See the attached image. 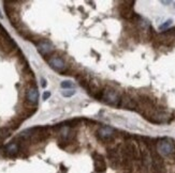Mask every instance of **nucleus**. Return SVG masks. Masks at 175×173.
<instances>
[{
	"instance_id": "nucleus-10",
	"label": "nucleus",
	"mask_w": 175,
	"mask_h": 173,
	"mask_svg": "<svg viewBox=\"0 0 175 173\" xmlns=\"http://www.w3.org/2000/svg\"><path fill=\"white\" fill-rule=\"evenodd\" d=\"M38 99H39L38 89H37L35 85H31L27 90V92H26V99H27L28 104L35 106L38 103Z\"/></svg>"
},
{
	"instance_id": "nucleus-11",
	"label": "nucleus",
	"mask_w": 175,
	"mask_h": 173,
	"mask_svg": "<svg viewBox=\"0 0 175 173\" xmlns=\"http://www.w3.org/2000/svg\"><path fill=\"white\" fill-rule=\"evenodd\" d=\"M18 151H19V145L17 143H15V142L9 143L4 147V152L9 156H15L18 153Z\"/></svg>"
},
{
	"instance_id": "nucleus-9",
	"label": "nucleus",
	"mask_w": 175,
	"mask_h": 173,
	"mask_svg": "<svg viewBox=\"0 0 175 173\" xmlns=\"http://www.w3.org/2000/svg\"><path fill=\"white\" fill-rule=\"evenodd\" d=\"M92 158H94V167L96 172L98 173H103L106 170V164H105L104 157L99 153L95 152L92 154Z\"/></svg>"
},
{
	"instance_id": "nucleus-16",
	"label": "nucleus",
	"mask_w": 175,
	"mask_h": 173,
	"mask_svg": "<svg viewBox=\"0 0 175 173\" xmlns=\"http://www.w3.org/2000/svg\"><path fill=\"white\" fill-rule=\"evenodd\" d=\"M49 96H51V93H49V91H46V92H44L43 93V96H42V97H43V99H47Z\"/></svg>"
},
{
	"instance_id": "nucleus-13",
	"label": "nucleus",
	"mask_w": 175,
	"mask_h": 173,
	"mask_svg": "<svg viewBox=\"0 0 175 173\" xmlns=\"http://www.w3.org/2000/svg\"><path fill=\"white\" fill-rule=\"evenodd\" d=\"M73 87H74V85H73L72 81H70V80H65V81H62L61 82V88L62 89H72Z\"/></svg>"
},
{
	"instance_id": "nucleus-14",
	"label": "nucleus",
	"mask_w": 175,
	"mask_h": 173,
	"mask_svg": "<svg viewBox=\"0 0 175 173\" xmlns=\"http://www.w3.org/2000/svg\"><path fill=\"white\" fill-rule=\"evenodd\" d=\"M172 23H173L172 19H169V20H167L165 23H164V24H162L161 26L159 27V30H161V31H162V30H165L168 27H170L171 25H172Z\"/></svg>"
},
{
	"instance_id": "nucleus-18",
	"label": "nucleus",
	"mask_w": 175,
	"mask_h": 173,
	"mask_svg": "<svg viewBox=\"0 0 175 173\" xmlns=\"http://www.w3.org/2000/svg\"><path fill=\"white\" fill-rule=\"evenodd\" d=\"M162 3H163V4H169L170 3V1H161Z\"/></svg>"
},
{
	"instance_id": "nucleus-8",
	"label": "nucleus",
	"mask_w": 175,
	"mask_h": 173,
	"mask_svg": "<svg viewBox=\"0 0 175 173\" xmlns=\"http://www.w3.org/2000/svg\"><path fill=\"white\" fill-rule=\"evenodd\" d=\"M47 62H49V66L54 69V71H56V72L61 73L62 71H65L66 63H65V61H64V60L60 58V57H58V56H51L49 59H47Z\"/></svg>"
},
{
	"instance_id": "nucleus-3",
	"label": "nucleus",
	"mask_w": 175,
	"mask_h": 173,
	"mask_svg": "<svg viewBox=\"0 0 175 173\" xmlns=\"http://www.w3.org/2000/svg\"><path fill=\"white\" fill-rule=\"evenodd\" d=\"M87 90H88L89 95H92V97L97 99H102V94H103V90H104V85L103 83L100 81L97 78H94V79L89 80V85L87 87Z\"/></svg>"
},
{
	"instance_id": "nucleus-4",
	"label": "nucleus",
	"mask_w": 175,
	"mask_h": 173,
	"mask_svg": "<svg viewBox=\"0 0 175 173\" xmlns=\"http://www.w3.org/2000/svg\"><path fill=\"white\" fill-rule=\"evenodd\" d=\"M134 3V1H123V2H120L118 10L119 14L123 18L128 19V20H132V19L135 18L137 14L133 11V4Z\"/></svg>"
},
{
	"instance_id": "nucleus-6",
	"label": "nucleus",
	"mask_w": 175,
	"mask_h": 173,
	"mask_svg": "<svg viewBox=\"0 0 175 173\" xmlns=\"http://www.w3.org/2000/svg\"><path fill=\"white\" fill-rule=\"evenodd\" d=\"M120 108L129 110H137V99H134L129 94H123L120 96V101H119V106Z\"/></svg>"
},
{
	"instance_id": "nucleus-1",
	"label": "nucleus",
	"mask_w": 175,
	"mask_h": 173,
	"mask_svg": "<svg viewBox=\"0 0 175 173\" xmlns=\"http://www.w3.org/2000/svg\"><path fill=\"white\" fill-rule=\"evenodd\" d=\"M157 152L160 156H172L175 154L174 141L169 138L160 139L156 142Z\"/></svg>"
},
{
	"instance_id": "nucleus-2",
	"label": "nucleus",
	"mask_w": 175,
	"mask_h": 173,
	"mask_svg": "<svg viewBox=\"0 0 175 173\" xmlns=\"http://www.w3.org/2000/svg\"><path fill=\"white\" fill-rule=\"evenodd\" d=\"M120 94L117 92V90L113 88H104L102 94V99L105 104L111 105V106H119V101H120Z\"/></svg>"
},
{
	"instance_id": "nucleus-7",
	"label": "nucleus",
	"mask_w": 175,
	"mask_h": 173,
	"mask_svg": "<svg viewBox=\"0 0 175 173\" xmlns=\"http://www.w3.org/2000/svg\"><path fill=\"white\" fill-rule=\"evenodd\" d=\"M37 47H38V51L42 55L43 57L52 56V53H54V46L49 41L47 40H41L39 41L37 44Z\"/></svg>"
},
{
	"instance_id": "nucleus-12",
	"label": "nucleus",
	"mask_w": 175,
	"mask_h": 173,
	"mask_svg": "<svg viewBox=\"0 0 175 173\" xmlns=\"http://www.w3.org/2000/svg\"><path fill=\"white\" fill-rule=\"evenodd\" d=\"M12 131L9 127H1L0 128V147H2L3 141L6 140L7 138L11 136Z\"/></svg>"
},
{
	"instance_id": "nucleus-17",
	"label": "nucleus",
	"mask_w": 175,
	"mask_h": 173,
	"mask_svg": "<svg viewBox=\"0 0 175 173\" xmlns=\"http://www.w3.org/2000/svg\"><path fill=\"white\" fill-rule=\"evenodd\" d=\"M41 85H42V87H43V88H45L46 87V80L44 79V78H42V79H41Z\"/></svg>"
},
{
	"instance_id": "nucleus-19",
	"label": "nucleus",
	"mask_w": 175,
	"mask_h": 173,
	"mask_svg": "<svg viewBox=\"0 0 175 173\" xmlns=\"http://www.w3.org/2000/svg\"><path fill=\"white\" fill-rule=\"evenodd\" d=\"M0 18H2V14H1V12H0Z\"/></svg>"
},
{
	"instance_id": "nucleus-15",
	"label": "nucleus",
	"mask_w": 175,
	"mask_h": 173,
	"mask_svg": "<svg viewBox=\"0 0 175 173\" xmlns=\"http://www.w3.org/2000/svg\"><path fill=\"white\" fill-rule=\"evenodd\" d=\"M75 94V91L72 90V89H70V90H65L62 91V95L66 96V97H70V96L74 95Z\"/></svg>"
},
{
	"instance_id": "nucleus-5",
	"label": "nucleus",
	"mask_w": 175,
	"mask_h": 173,
	"mask_svg": "<svg viewBox=\"0 0 175 173\" xmlns=\"http://www.w3.org/2000/svg\"><path fill=\"white\" fill-rule=\"evenodd\" d=\"M97 136L101 141L111 142L114 140L115 131H114L112 127H109V126H102V127H100L99 129H98Z\"/></svg>"
}]
</instances>
